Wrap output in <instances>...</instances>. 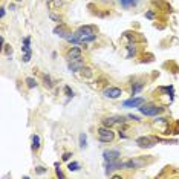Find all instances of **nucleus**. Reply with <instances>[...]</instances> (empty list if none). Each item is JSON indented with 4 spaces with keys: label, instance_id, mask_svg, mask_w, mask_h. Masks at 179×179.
<instances>
[{
    "label": "nucleus",
    "instance_id": "nucleus-24",
    "mask_svg": "<svg viewBox=\"0 0 179 179\" xmlns=\"http://www.w3.org/2000/svg\"><path fill=\"white\" fill-rule=\"evenodd\" d=\"M35 171H37V173H44V171H46V168H44V167H37Z\"/></svg>",
    "mask_w": 179,
    "mask_h": 179
},
{
    "label": "nucleus",
    "instance_id": "nucleus-13",
    "mask_svg": "<svg viewBox=\"0 0 179 179\" xmlns=\"http://www.w3.org/2000/svg\"><path fill=\"white\" fill-rule=\"evenodd\" d=\"M29 44H31V38H29V37H25L23 46H21V51H23L25 54H26V52H31V46H29Z\"/></svg>",
    "mask_w": 179,
    "mask_h": 179
},
{
    "label": "nucleus",
    "instance_id": "nucleus-26",
    "mask_svg": "<svg viewBox=\"0 0 179 179\" xmlns=\"http://www.w3.org/2000/svg\"><path fill=\"white\" fill-rule=\"evenodd\" d=\"M129 118L133 121H139V117H136V115H129Z\"/></svg>",
    "mask_w": 179,
    "mask_h": 179
},
{
    "label": "nucleus",
    "instance_id": "nucleus-29",
    "mask_svg": "<svg viewBox=\"0 0 179 179\" xmlns=\"http://www.w3.org/2000/svg\"><path fill=\"white\" fill-rule=\"evenodd\" d=\"M0 17H2V18L5 17V8H2V11H0Z\"/></svg>",
    "mask_w": 179,
    "mask_h": 179
},
{
    "label": "nucleus",
    "instance_id": "nucleus-22",
    "mask_svg": "<svg viewBox=\"0 0 179 179\" xmlns=\"http://www.w3.org/2000/svg\"><path fill=\"white\" fill-rule=\"evenodd\" d=\"M132 54L135 55V46H129V55L127 57H132Z\"/></svg>",
    "mask_w": 179,
    "mask_h": 179
},
{
    "label": "nucleus",
    "instance_id": "nucleus-10",
    "mask_svg": "<svg viewBox=\"0 0 179 179\" xmlns=\"http://www.w3.org/2000/svg\"><path fill=\"white\" fill-rule=\"evenodd\" d=\"M120 168H124V162H120V161H110L106 167V174H110L113 170H120Z\"/></svg>",
    "mask_w": 179,
    "mask_h": 179
},
{
    "label": "nucleus",
    "instance_id": "nucleus-16",
    "mask_svg": "<svg viewBox=\"0 0 179 179\" xmlns=\"http://www.w3.org/2000/svg\"><path fill=\"white\" fill-rule=\"evenodd\" d=\"M38 147H40V136L34 135L32 136V149H38Z\"/></svg>",
    "mask_w": 179,
    "mask_h": 179
},
{
    "label": "nucleus",
    "instance_id": "nucleus-27",
    "mask_svg": "<svg viewBox=\"0 0 179 179\" xmlns=\"http://www.w3.org/2000/svg\"><path fill=\"white\" fill-rule=\"evenodd\" d=\"M145 17H147V18H153V12H152V11H149V12L145 14Z\"/></svg>",
    "mask_w": 179,
    "mask_h": 179
},
{
    "label": "nucleus",
    "instance_id": "nucleus-14",
    "mask_svg": "<svg viewBox=\"0 0 179 179\" xmlns=\"http://www.w3.org/2000/svg\"><path fill=\"white\" fill-rule=\"evenodd\" d=\"M94 40H97V34H92V35H83V37H80V43H91V41H94Z\"/></svg>",
    "mask_w": 179,
    "mask_h": 179
},
{
    "label": "nucleus",
    "instance_id": "nucleus-20",
    "mask_svg": "<svg viewBox=\"0 0 179 179\" xmlns=\"http://www.w3.org/2000/svg\"><path fill=\"white\" fill-rule=\"evenodd\" d=\"M71 156H72V153H64V155L61 156V159H63V161H69Z\"/></svg>",
    "mask_w": 179,
    "mask_h": 179
},
{
    "label": "nucleus",
    "instance_id": "nucleus-2",
    "mask_svg": "<svg viewBox=\"0 0 179 179\" xmlns=\"http://www.w3.org/2000/svg\"><path fill=\"white\" fill-rule=\"evenodd\" d=\"M115 138V133L110 130V127H101L98 129V141L100 142H112Z\"/></svg>",
    "mask_w": 179,
    "mask_h": 179
},
{
    "label": "nucleus",
    "instance_id": "nucleus-11",
    "mask_svg": "<svg viewBox=\"0 0 179 179\" xmlns=\"http://www.w3.org/2000/svg\"><path fill=\"white\" fill-rule=\"evenodd\" d=\"M83 68H84V61H83L81 58L69 61V71H72V72H77V71H81Z\"/></svg>",
    "mask_w": 179,
    "mask_h": 179
},
{
    "label": "nucleus",
    "instance_id": "nucleus-12",
    "mask_svg": "<svg viewBox=\"0 0 179 179\" xmlns=\"http://www.w3.org/2000/svg\"><path fill=\"white\" fill-rule=\"evenodd\" d=\"M54 34H55V35H58V37H61V38H66V37H68L71 32H69L68 29H66L64 26H57V28L54 29Z\"/></svg>",
    "mask_w": 179,
    "mask_h": 179
},
{
    "label": "nucleus",
    "instance_id": "nucleus-1",
    "mask_svg": "<svg viewBox=\"0 0 179 179\" xmlns=\"http://www.w3.org/2000/svg\"><path fill=\"white\" fill-rule=\"evenodd\" d=\"M139 112L142 115H145V117H156L158 113H161L162 112V107H158V106H155V104H141L139 107Z\"/></svg>",
    "mask_w": 179,
    "mask_h": 179
},
{
    "label": "nucleus",
    "instance_id": "nucleus-25",
    "mask_svg": "<svg viewBox=\"0 0 179 179\" xmlns=\"http://www.w3.org/2000/svg\"><path fill=\"white\" fill-rule=\"evenodd\" d=\"M57 176H58V177H64V173H63L60 168H57Z\"/></svg>",
    "mask_w": 179,
    "mask_h": 179
},
{
    "label": "nucleus",
    "instance_id": "nucleus-8",
    "mask_svg": "<svg viewBox=\"0 0 179 179\" xmlns=\"http://www.w3.org/2000/svg\"><path fill=\"white\" fill-rule=\"evenodd\" d=\"M144 103V98H130V100H126L123 101V107H139L141 104Z\"/></svg>",
    "mask_w": 179,
    "mask_h": 179
},
{
    "label": "nucleus",
    "instance_id": "nucleus-28",
    "mask_svg": "<svg viewBox=\"0 0 179 179\" xmlns=\"http://www.w3.org/2000/svg\"><path fill=\"white\" fill-rule=\"evenodd\" d=\"M129 3H130V5H136L138 0H129Z\"/></svg>",
    "mask_w": 179,
    "mask_h": 179
},
{
    "label": "nucleus",
    "instance_id": "nucleus-9",
    "mask_svg": "<svg viewBox=\"0 0 179 179\" xmlns=\"http://www.w3.org/2000/svg\"><path fill=\"white\" fill-rule=\"evenodd\" d=\"M75 34H77L78 37H83V35H92V34H95V26H91V25L81 26Z\"/></svg>",
    "mask_w": 179,
    "mask_h": 179
},
{
    "label": "nucleus",
    "instance_id": "nucleus-7",
    "mask_svg": "<svg viewBox=\"0 0 179 179\" xmlns=\"http://www.w3.org/2000/svg\"><path fill=\"white\" fill-rule=\"evenodd\" d=\"M66 57H68L69 61H72V60H78V58H81V49H80L78 46H72V48L68 51Z\"/></svg>",
    "mask_w": 179,
    "mask_h": 179
},
{
    "label": "nucleus",
    "instance_id": "nucleus-18",
    "mask_svg": "<svg viewBox=\"0 0 179 179\" xmlns=\"http://www.w3.org/2000/svg\"><path fill=\"white\" fill-rule=\"evenodd\" d=\"M86 142H87V136L84 135V133H81V135H80V147L84 149L86 147Z\"/></svg>",
    "mask_w": 179,
    "mask_h": 179
},
{
    "label": "nucleus",
    "instance_id": "nucleus-4",
    "mask_svg": "<svg viewBox=\"0 0 179 179\" xmlns=\"http://www.w3.org/2000/svg\"><path fill=\"white\" fill-rule=\"evenodd\" d=\"M123 124L126 123L124 117H107V118H103V126L104 127H112V126H115V124Z\"/></svg>",
    "mask_w": 179,
    "mask_h": 179
},
{
    "label": "nucleus",
    "instance_id": "nucleus-15",
    "mask_svg": "<svg viewBox=\"0 0 179 179\" xmlns=\"http://www.w3.org/2000/svg\"><path fill=\"white\" fill-rule=\"evenodd\" d=\"M142 87H144V83H138V84H135V86H132V94H133V95L138 94Z\"/></svg>",
    "mask_w": 179,
    "mask_h": 179
},
{
    "label": "nucleus",
    "instance_id": "nucleus-3",
    "mask_svg": "<svg viewBox=\"0 0 179 179\" xmlns=\"http://www.w3.org/2000/svg\"><path fill=\"white\" fill-rule=\"evenodd\" d=\"M123 95V91L120 87H107L104 91V97L106 98H110V100H117Z\"/></svg>",
    "mask_w": 179,
    "mask_h": 179
},
{
    "label": "nucleus",
    "instance_id": "nucleus-23",
    "mask_svg": "<svg viewBox=\"0 0 179 179\" xmlns=\"http://www.w3.org/2000/svg\"><path fill=\"white\" fill-rule=\"evenodd\" d=\"M64 92H66V94H68V97H72V95H74V94H72V91H71V89H69L68 86H66V87H64Z\"/></svg>",
    "mask_w": 179,
    "mask_h": 179
},
{
    "label": "nucleus",
    "instance_id": "nucleus-21",
    "mask_svg": "<svg viewBox=\"0 0 179 179\" xmlns=\"http://www.w3.org/2000/svg\"><path fill=\"white\" fill-rule=\"evenodd\" d=\"M29 60H31V52H26V54L23 55V61H25V63H28Z\"/></svg>",
    "mask_w": 179,
    "mask_h": 179
},
{
    "label": "nucleus",
    "instance_id": "nucleus-17",
    "mask_svg": "<svg viewBox=\"0 0 179 179\" xmlns=\"http://www.w3.org/2000/svg\"><path fill=\"white\" fill-rule=\"evenodd\" d=\"M26 86H28L29 89H34V87L37 86V81H35L34 78H31V77H29V78H26Z\"/></svg>",
    "mask_w": 179,
    "mask_h": 179
},
{
    "label": "nucleus",
    "instance_id": "nucleus-19",
    "mask_svg": "<svg viewBox=\"0 0 179 179\" xmlns=\"http://www.w3.org/2000/svg\"><path fill=\"white\" fill-rule=\"evenodd\" d=\"M68 168H69L71 171H77V170H80V162H71Z\"/></svg>",
    "mask_w": 179,
    "mask_h": 179
},
{
    "label": "nucleus",
    "instance_id": "nucleus-6",
    "mask_svg": "<svg viewBox=\"0 0 179 179\" xmlns=\"http://www.w3.org/2000/svg\"><path fill=\"white\" fill-rule=\"evenodd\" d=\"M103 156H104V159L106 161H118L120 159V156H121V153L118 152V150H106L104 153H103Z\"/></svg>",
    "mask_w": 179,
    "mask_h": 179
},
{
    "label": "nucleus",
    "instance_id": "nucleus-30",
    "mask_svg": "<svg viewBox=\"0 0 179 179\" xmlns=\"http://www.w3.org/2000/svg\"><path fill=\"white\" fill-rule=\"evenodd\" d=\"M17 2H21V0H17Z\"/></svg>",
    "mask_w": 179,
    "mask_h": 179
},
{
    "label": "nucleus",
    "instance_id": "nucleus-5",
    "mask_svg": "<svg viewBox=\"0 0 179 179\" xmlns=\"http://www.w3.org/2000/svg\"><path fill=\"white\" fill-rule=\"evenodd\" d=\"M155 142H156V139L149 138V136H141V138L136 139V144H138L141 149H152V147L155 145Z\"/></svg>",
    "mask_w": 179,
    "mask_h": 179
}]
</instances>
